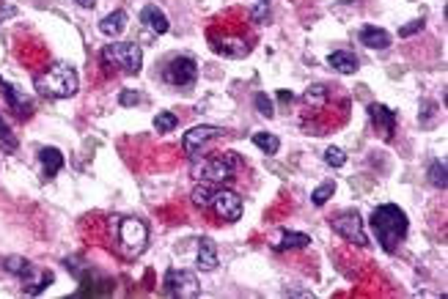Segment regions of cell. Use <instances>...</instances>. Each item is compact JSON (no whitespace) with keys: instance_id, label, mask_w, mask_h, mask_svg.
Returning <instances> with one entry per match:
<instances>
[{"instance_id":"cell-4","label":"cell","mask_w":448,"mask_h":299,"mask_svg":"<svg viewBox=\"0 0 448 299\" xmlns=\"http://www.w3.org/2000/svg\"><path fill=\"white\" fill-rule=\"evenodd\" d=\"M116 245H119V253L127 258V261H133L137 258L143 250H146V242H149V228H146V222L143 220H137V217H124V220H119V233H116Z\"/></svg>"},{"instance_id":"cell-7","label":"cell","mask_w":448,"mask_h":299,"mask_svg":"<svg viewBox=\"0 0 448 299\" xmlns=\"http://www.w3.org/2000/svg\"><path fill=\"white\" fill-rule=\"evenodd\" d=\"M225 137V129L223 127H209V124H201V127H193L190 132H184L181 137V148L187 157L198 160L209 146H215L218 140Z\"/></svg>"},{"instance_id":"cell-29","label":"cell","mask_w":448,"mask_h":299,"mask_svg":"<svg viewBox=\"0 0 448 299\" xmlns=\"http://www.w3.org/2000/svg\"><path fill=\"white\" fill-rule=\"evenodd\" d=\"M324 162H327L330 168H344V165H347V154H344L341 148L330 146V148L324 151Z\"/></svg>"},{"instance_id":"cell-20","label":"cell","mask_w":448,"mask_h":299,"mask_svg":"<svg viewBox=\"0 0 448 299\" xmlns=\"http://www.w3.org/2000/svg\"><path fill=\"white\" fill-rule=\"evenodd\" d=\"M39 162H42L45 178H52L55 173L64 168V154H61L58 148H42V151H39Z\"/></svg>"},{"instance_id":"cell-35","label":"cell","mask_w":448,"mask_h":299,"mask_svg":"<svg viewBox=\"0 0 448 299\" xmlns=\"http://www.w3.org/2000/svg\"><path fill=\"white\" fill-rule=\"evenodd\" d=\"M17 14V8L14 6H0V20H6V17H14Z\"/></svg>"},{"instance_id":"cell-24","label":"cell","mask_w":448,"mask_h":299,"mask_svg":"<svg viewBox=\"0 0 448 299\" xmlns=\"http://www.w3.org/2000/svg\"><path fill=\"white\" fill-rule=\"evenodd\" d=\"M446 162L443 160H435L432 165H429V181H432V187H438V190H446L448 187V178H446Z\"/></svg>"},{"instance_id":"cell-34","label":"cell","mask_w":448,"mask_h":299,"mask_svg":"<svg viewBox=\"0 0 448 299\" xmlns=\"http://www.w3.org/2000/svg\"><path fill=\"white\" fill-rule=\"evenodd\" d=\"M421 28H424V20H415V22H410V25H404L402 31H399V36H412V33H418V31H421Z\"/></svg>"},{"instance_id":"cell-18","label":"cell","mask_w":448,"mask_h":299,"mask_svg":"<svg viewBox=\"0 0 448 299\" xmlns=\"http://www.w3.org/2000/svg\"><path fill=\"white\" fill-rule=\"evenodd\" d=\"M124 28H127V11H110L107 17H102V22H99V31L107 36V39H116V36H121L124 33Z\"/></svg>"},{"instance_id":"cell-13","label":"cell","mask_w":448,"mask_h":299,"mask_svg":"<svg viewBox=\"0 0 448 299\" xmlns=\"http://www.w3.org/2000/svg\"><path fill=\"white\" fill-rule=\"evenodd\" d=\"M0 91H3V96H6V102H8V107L20 116V118H28L31 113H33V105H31V99L25 96V93H20L17 86H11V83H3L0 80Z\"/></svg>"},{"instance_id":"cell-17","label":"cell","mask_w":448,"mask_h":299,"mask_svg":"<svg viewBox=\"0 0 448 299\" xmlns=\"http://www.w3.org/2000/svg\"><path fill=\"white\" fill-rule=\"evenodd\" d=\"M218 247H215V242L209 239V236H204V239H198V269L201 272H215L218 269Z\"/></svg>"},{"instance_id":"cell-1","label":"cell","mask_w":448,"mask_h":299,"mask_svg":"<svg viewBox=\"0 0 448 299\" xmlns=\"http://www.w3.org/2000/svg\"><path fill=\"white\" fill-rule=\"evenodd\" d=\"M371 228H374V233H377L380 247H382L385 253H394L404 242L410 222H407V214H404L399 206L382 204V206H377V209L371 212Z\"/></svg>"},{"instance_id":"cell-25","label":"cell","mask_w":448,"mask_h":299,"mask_svg":"<svg viewBox=\"0 0 448 299\" xmlns=\"http://www.w3.org/2000/svg\"><path fill=\"white\" fill-rule=\"evenodd\" d=\"M17 137L11 135V129H8V124H6V118H3V113H0V148L6 151V154H14L17 151Z\"/></svg>"},{"instance_id":"cell-15","label":"cell","mask_w":448,"mask_h":299,"mask_svg":"<svg viewBox=\"0 0 448 299\" xmlns=\"http://www.w3.org/2000/svg\"><path fill=\"white\" fill-rule=\"evenodd\" d=\"M358 42L363 47H368V49H388L391 47V33L377 28V25H366V28H360Z\"/></svg>"},{"instance_id":"cell-2","label":"cell","mask_w":448,"mask_h":299,"mask_svg":"<svg viewBox=\"0 0 448 299\" xmlns=\"http://www.w3.org/2000/svg\"><path fill=\"white\" fill-rule=\"evenodd\" d=\"M33 86L47 99H69V96L77 93L80 77L69 63H52V66H47L45 72L36 75Z\"/></svg>"},{"instance_id":"cell-30","label":"cell","mask_w":448,"mask_h":299,"mask_svg":"<svg viewBox=\"0 0 448 299\" xmlns=\"http://www.w3.org/2000/svg\"><path fill=\"white\" fill-rule=\"evenodd\" d=\"M253 102H256V107H259V113H262V116H267V118H272V116H275L272 99H269L267 93H256V99H253Z\"/></svg>"},{"instance_id":"cell-16","label":"cell","mask_w":448,"mask_h":299,"mask_svg":"<svg viewBox=\"0 0 448 299\" xmlns=\"http://www.w3.org/2000/svg\"><path fill=\"white\" fill-rule=\"evenodd\" d=\"M327 63L338 72V75H355L360 69V61L355 52H347V49H338V52H330Z\"/></svg>"},{"instance_id":"cell-19","label":"cell","mask_w":448,"mask_h":299,"mask_svg":"<svg viewBox=\"0 0 448 299\" xmlns=\"http://www.w3.org/2000/svg\"><path fill=\"white\" fill-rule=\"evenodd\" d=\"M212 49L225 58H245L251 52V44H245L242 39H212Z\"/></svg>"},{"instance_id":"cell-9","label":"cell","mask_w":448,"mask_h":299,"mask_svg":"<svg viewBox=\"0 0 448 299\" xmlns=\"http://www.w3.org/2000/svg\"><path fill=\"white\" fill-rule=\"evenodd\" d=\"M330 228H333L338 236H344L347 242L358 245V247H366V245H368L366 231H363V220H360V214L355 212V209H344V212H338L336 217H330Z\"/></svg>"},{"instance_id":"cell-11","label":"cell","mask_w":448,"mask_h":299,"mask_svg":"<svg viewBox=\"0 0 448 299\" xmlns=\"http://www.w3.org/2000/svg\"><path fill=\"white\" fill-rule=\"evenodd\" d=\"M212 209L225 222H237L242 217V198L237 192H231V190H218L215 201H212Z\"/></svg>"},{"instance_id":"cell-10","label":"cell","mask_w":448,"mask_h":299,"mask_svg":"<svg viewBox=\"0 0 448 299\" xmlns=\"http://www.w3.org/2000/svg\"><path fill=\"white\" fill-rule=\"evenodd\" d=\"M163 77H165L168 86L187 88L198 80V66H195V61L190 55H179V58L168 61V66L163 69Z\"/></svg>"},{"instance_id":"cell-31","label":"cell","mask_w":448,"mask_h":299,"mask_svg":"<svg viewBox=\"0 0 448 299\" xmlns=\"http://www.w3.org/2000/svg\"><path fill=\"white\" fill-rule=\"evenodd\" d=\"M435 116H438V105L435 102H424V118H421V124L424 127H432V121H435Z\"/></svg>"},{"instance_id":"cell-33","label":"cell","mask_w":448,"mask_h":299,"mask_svg":"<svg viewBox=\"0 0 448 299\" xmlns=\"http://www.w3.org/2000/svg\"><path fill=\"white\" fill-rule=\"evenodd\" d=\"M267 14H269V0H264V3H259V8H253L251 20H253V22H262Z\"/></svg>"},{"instance_id":"cell-3","label":"cell","mask_w":448,"mask_h":299,"mask_svg":"<svg viewBox=\"0 0 448 299\" xmlns=\"http://www.w3.org/2000/svg\"><path fill=\"white\" fill-rule=\"evenodd\" d=\"M3 269H6L8 275L20 277V283H22V291H25L28 297H36V294H42L45 289H50V283L55 280V275H52V272L39 269L36 263H31L28 258H20V256H8V258H6V261H3Z\"/></svg>"},{"instance_id":"cell-5","label":"cell","mask_w":448,"mask_h":299,"mask_svg":"<svg viewBox=\"0 0 448 299\" xmlns=\"http://www.w3.org/2000/svg\"><path fill=\"white\" fill-rule=\"evenodd\" d=\"M237 157L228 151V154H215V157H204L201 162L193 165V176L198 181H212V184H223L231 181L234 173H237Z\"/></svg>"},{"instance_id":"cell-37","label":"cell","mask_w":448,"mask_h":299,"mask_svg":"<svg viewBox=\"0 0 448 299\" xmlns=\"http://www.w3.org/2000/svg\"><path fill=\"white\" fill-rule=\"evenodd\" d=\"M278 99H281V102H292V99H294V96H292V93H289V91H281V93H278Z\"/></svg>"},{"instance_id":"cell-8","label":"cell","mask_w":448,"mask_h":299,"mask_svg":"<svg viewBox=\"0 0 448 299\" xmlns=\"http://www.w3.org/2000/svg\"><path fill=\"white\" fill-rule=\"evenodd\" d=\"M163 291L174 299H195L201 297L198 277L187 269H168L163 277Z\"/></svg>"},{"instance_id":"cell-23","label":"cell","mask_w":448,"mask_h":299,"mask_svg":"<svg viewBox=\"0 0 448 299\" xmlns=\"http://www.w3.org/2000/svg\"><path fill=\"white\" fill-rule=\"evenodd\" d=\"M253 143H256V148H262L264 154H278V148H281V140L275 137V135H269V132H256L253 135Z\"/></svg>"},{"instance_id":"cell-28","label":"cell","mask_w":448,"mask_h":299,"mask_svg":"<svg viewBox=\"0 0 448 299\" xmlns=\"http://www.w3.org/2000/svg\"><path fill=\"white\" fill-rule=\"evenodd\" d=\"M303 99H306L311 107H322V105L327 102V91H324V86H311L303 93Z\"/></svg>"},{"instance_id":"cell-6","label":"cell","mask_w":448,"mask_h":299,"mask_svg":"<svg viewBox=\"0 0 448 299\" xmlns=\"http://www.w3.org/2000/svg\"><path fill=\"white\" fill-rule=\"evenodd\" d=\"M102 58L119 69H124L127 75H137L143 66V49L133 42H113L102 49Z\"/></svg>"},{"instance_id":"cell-14","label":"cell","mask_w":448,"mask_h":299,"mask_svg":"<svg viewBox=\"0 0 448 299\" xmlns=\"http://www.w3.org/2000/svg\"><path fill=\"white\" fill-rule=\"evenodd\" d=\"M140 22H143L149 31H154L157 36L168 33V28H171V22H168V17H165V11H163L160 6H146V8L140 11Z\"/></svg>"},{"instance_id":"cell-22","label":"cell","mask_w":448,"mask_h":299,"mask_svg":"<svg viewBox=\"0 0 448 299\" xmlns=\"http://www.w3.org/2000/svg\"><path fill=\"white\" fill-rule=\"evenodd\" d=\"M311 245V236L297 233V231H281V245L278 250H303Z\"/></svg>"},{"instance_id":"cell-38","label":"cell","mask_w":448,"mask_h":299,"mask_svg":"<svg viewBox=\"0 0 448 299\" xmlns=\"http://www.w3.org/2000/svg\"><path fill=\"white\" fill-rule=\"evenodd\" d=\"M259 3H264V0H259Z\"/></svg>"},{"instance_id":"cell-12","label":"cell","mask_w":448,"mask_h":299,"mask_svg":"<svg viewBox=\"0 0 448 299\" xmlns=\"http://www.w3.org/2000/svg\"><path fill=\"white\" fill-rule=\"evenodd\" d=\"M368 118H371V124L377 127V132L382 135V140H391L394 137V132H396V113L394 110H388L385 105H368Z\"/></svg>"},{"instance_id":"cell-36","label":"cell","mask_w":448,"mask_h":299,"mask_svg":"<svg viewBox=\"0 0 448 299\" xmlns=\"http://www.w3.org/2000/svg\"><path fill=\"white\" fill-rule=\"evenodd\" d=\"M77 6H83V8H94L96 6V0H75Z\"/></svg>"},{"instance_id":"cell-32","label":"cell","mask_w":448,"mask_h":299,"mask_svg":"<svg viewBox=\"0 0 448 299\" xmlns=\"http://www.w3.org/2000/svg\"><path fill=\"white\" fill-rule=\"evenodd\" d=\"M119 102H121L124 107H133V105H140V102H143V96H140L137 91H121V93H119Z\"/></svg>"},{"instance_id":"cell-27","label":"cell","mask_w":448,"mask_h":299,"mask_svg":"<svg viewBox=\"0 0 448 299\" xmlns=\"http://www.w3.org/2000/svg\"><path fill=\"white\" fill-rule=\"evenodd\" d=\"M177 124H179V118H177L174 113H168V110L157 113V118H154V129H157V132H174Z\"/></svg>"},{"instance_id":"cell-26","label":"cell","mask_w":448,"mask_h":299,"mask_svg":"<svg viewBox=\"0 0 448 299\" xmlns=\"http://www.w3.org/2000/svg\"><path fill=\"white\" fill-rule=\"evenodd\" d=\"M333 192H336V184H333V181L319 184L314 190V195H311V204H314V206H324V204L333 198Z\"/></svg>"},{"instance_id":"cell-21","label":"cell","mask_w":448,"mask_h":299,"mask_svg":"<svg viewBox=\"0 0 448 299\" xmlns=\"http://www.w3.org/2000/svg\"><path fill=\"white\" fill-rule=\"evenodd\" d=\"M215 192H218V187H215L212 181H201V187H195L190 198H193V204H195V206H201V209H212Z\"/></svg>"}]
</instances>
